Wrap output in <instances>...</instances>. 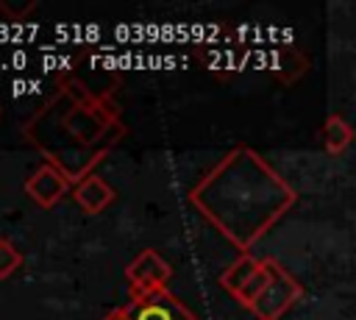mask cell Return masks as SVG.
<instances>
[{
	"label": "cell",
	"mask_w": 356,
	"mask_h": 320,
	"mask_svg": "<svg viewBox=\"0 0 356 320\" xmlns=\"http://www.w3.org/2000/svg\"><path fill=\"white\" fill-rule=\"evenodd\" d=\"M103 320H128V314H125V306L122 309H114L111 314H106Z\"/></svg>",
	"instance_id": "cell-12"
},
{
	"label": "cell",
	"mask_w": 356,
	"mask_h": 320,
	"mask_svg": "<svg viewBox=\"0 0 356 320\" xmlns=\"http://www.w3.org/2000/svg\"><path fill=\"white\" fill-rule=\"evenodd\" d=\"M189 200L234 248L248 253L298 195L253 147L239 145L192 186Z\"/></svg>",
	"instance_id": "cell-1"
},
{
	"label": "cell",
	"mask_w": 356,
	"mask_h": 320,
	"mask_svg": "<svg viewBox=\"0 0 356 320\" xmlns=\"http://www.w3.org/2000/svg\"><path fill=\"white\" fill-rule=\"evenodd\" d=\"M172 270L170 264L156 253V250H142L128 267H125V278L131 284V292H150L159 287H167Z\"/></svg>",
	"instance_id": "cell-5"
},
{
	"label": "cell",
	"mask_w": 356,
	"mask_h": 320,
	"mask_svg": "<svg viewBox=\"0 0 356 320\" xmlns=\"http://www.w3.org/2000/svg\"><path fill=\"white\" fill-rule=\"evenodd\" d=\"M259 270H261V259H253L250 253H242V256L220 275V284H222V289H228V292L236 298V295L245 289V284H248Z\"/></svg>",
	"instance_id": "cell-9"
},
{
	"label": "cell",
	"mask_w": 356,
	"mask_h": 320,
	"mask_svg": "<svg viewBox=\"0 0 356 320\" xmlns=\"http://www.w3.org/2000/svg\"><path fill=\"white\" fill-rule=\"evenodd\" d=\"M267 270H270V281L264 287V292L253 301L250 312L259 320H281L284 312L303 295V287L292 278V273L278 264L275 259H267Z\"/></svg>",
	"instance_id": "cell-3"
},
{
	"label": "cell",
	"mask_w": 356,
	"mask_h": 320,
	"mask_svg": "<svg viewBox=\"0 0 356 320\" xmlns=\"http://www.w3.org/2000/svg\"><path fill=\"white\" fill-rule=\"evenodd\" d=\"M22 264V253L14 248L11 239H0V278H8Z\"/></svg>",
	"instance_id": "cell-11"
},
{
	"label": "cell",
	"mask_w": 356,
	"mask_h": 320,
	"mask_svg": "<svg viewBox=\"0 0 356 320\" xmlns=\"http://www.w3.org/2000/svg\"><path fill=\"white\" fill-rule=\"evenodd\" d=\"M72 198L78 200V206H81L83 211L97 214V211H103L117 195H114V189H111L100 175H86V178H81V181L72 186Z\"/></svg>",
	"instance_id": "cell-7"
},
{
	"label": "cell",
	"mask_w": 356,
	"mask_h": 320,
	"mask_svg": "<svg viewBox=\"0 0 356 320\" xmlns=\"http://www.w3.org/2000/svg\"><path fill=\"white\" fill-rule=\"evenodd\" d=\"M70 184H72V181L67 178V173H61L56 164L44 161V164L36 167L33 175L25 181V192L31 195V200H33L36 206L50 209L53 203H58V200L67 195Z\"/></svg>",
	"instance_id": "cell-6"
},
{
	"label": "cell",
	"mask_w": 356,
	"mask_h": 320,
	"mask_svg": "<svg viewBox=\"0 0 356 320\" xmlns=\"http://www.w3.org/2000/svg\"><path fill=\"white\" fill-rule=\"evenodd\" d=\"M122 134L125 122L114 97L108 92H89L78 81H64L25 122L28 142L75 184L92 175L89 170Z\"/></svg>",
	"instance_id": "cell-2"
},
{
	"label": "cell",
	"mask_w": 356,
	"mask_h": 320,
	"mask_svg": "<svg viewBox=\"0 0 356 320\" xmlns=\"http://www.w3.org/2000/svg\"><path fill=\"white\" fill-rule=\"evenodd\" d=\"M353 139H356L353 125L345 117H339V114H328V120L323 125V145H325V150L331 156H339V153H345L350 147Z\"/></svg>",
	"instance_id": "cell-8"
},
{
	"label": "cell",
	"mask_w": 356,
	"mask_h": 320,
	"mask_svg": "<svg viewBox=\"0 0 356 320\" xmlns=\"http://www.w3.org/2000/svg\"><path fill=\"white\" fill-rule=\"evenodd\" d=\"M267 281H270V270H267V259H261V270H259V273L245 284V289L236 295V301H239L242 306H248V309H250V306H253V301L264 292Z\"/></svg>",
	"instance_id": "cell-10"
},
{
	"label": "cell",
	"mask_w": 356,
	"mask_h": 320,
	"mask_svg": "<svg viewBox=\"0 0 356 320\" xmlns=\"http://www.w3.org/2000/svg\"><path fill=\"white\" fill-rule=\"evenodd\" d=\"M125 314L128 320H197L167 287L150 292H131Z\"/></svg>",
	"instance_id": "cell-4"
}]
</instances>
